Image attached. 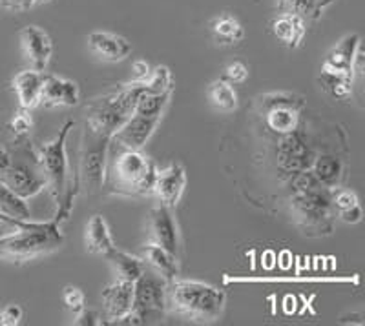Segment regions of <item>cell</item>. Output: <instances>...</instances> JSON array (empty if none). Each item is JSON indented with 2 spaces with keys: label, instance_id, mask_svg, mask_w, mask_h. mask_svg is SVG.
<instances>
[{
  "label": "cell",
  "instance_id": "obj_11",
  "mask_svg": "<svg viewBox=\"0 0 365 326\" xmlns=\"http://www.w3.org/2000/svg\"><path fill=\"white\" fill-rule=\"evenodd\" d=\"M314 157V149H312L311 142H309L307 135L302 132V128L278 137L274 162H276L279 181L287 182L299 172L311 169Z\"/></svg>",
  "mask_w": 365,
  "mask_h": 326
},
{
  "label": "cell",
  "instance_id": "obj_13",
  "mask_svg": "<svg viewBox=\"0 0 365 326\" xmlns=\"http://www.w3.org/2000/svg\"><path fill=\"white\" fill-rule=\"evenodd\" d=\"M81 100V90L77 83L58 75L44 73L38 106L44 110H58V107L77 106Z\"/></svg>",
  "mask_w": 365,
  "mask_h": 326
},
{
  "label": "cell",
  "instance_id": "obj_44",
  "mask_svg": "<svg viewBox=\"0 0 365 326\" xmlns=\"http://www.w3.org/2000/svg\"><path fill=\"white\" fill-rule=\"evenodd\" d=\"M46 2H50V0H35V6H41V4H46Z\"/></svg>",
  "mask_w": 365,
  "mask_h": 326
},
{
  "label": "cell",
  "instance_id": "obj_20",
  "mask_svg": "<svg viewBox=\"0 0 365 326\" xmlns=\"http://www.w3.org/2000/svg\"><path fill=\"white\" fill-rule=\"evenodd\" d=\"M272 35L289 50L299 48L307 35V21L294 13H279L272 21Z\"/></svg>",
  "mask_w": 365,
  "mask_h": 326
},
{
  "label": "cell",
  "instance_id": "obj_1",
  "mask_svg": "<svg viewBox=\"0 0 365 326\" xmlns=\"http://www.w3.org/2000/svg\"><path fill=\"white\" fill-rule=\"evenodd\" d=\"M155 168L154 161L141 149H128L110 141L103 188L120 197H146L154 194Z\"/></svg>",
  "mask_w": 365,
  "mask_h": 326
},
{
  "label": "cell",
  "instance_id": "obj_38",
  "mask_svg": "<svg viewBox=\"0 0 365 326\" xmlns=\"http://www.w3.org/2000/svg\"><path fill=\"white\" fill-rule=\"evenodd\" d=\"M338 217H340L341 223L345 224H358L364 219V210H361L360 204H354V206L338 210Z\"/></svg>",
  "mask_w": 365,
  "mask_h": 326
},
{
  "label": "cell",
  "instance_id": "obj_28",
  "mask_svg": "<svg viewBox=\"0 0 365 326\" xmlns=\"http://www.w3.org/2000/svg\"><path fill=\"white\" fill-rule=\"evenodd\" d=\"M106 259L112 263L115 272L119 273V279H123V281L133 283L137 277L141 275V273L146 270L145 261H143L141 257H135V256H130V253L126 252H120V250H117V246L113 248L108 256H106Z\"/></svg>",
  "mask_w": 365,
  "mask_h": 326
},
{
  "label": "cell",
  "instance_id": "obj_16",
  "mask_svg": "<svg viewBox=\"0 0 365 326\" xmlns=\"http://www.w3.org/2000/svg\"><path fill=\"white\" fill-rule=\"evenodd\" d=\"M148 228H150V239H152V243L159 244V246H163L170 253L178 256L179 230L170 208L159 204V206H155L154 210L150 211Z\"/></svg>",
  "mask_w": 365,
  "mask_h": 326
},
{
  "label": "cell",
  "instance_id": "obj_34",
  "mask_svg": "<svg viewBox=\"0 0 365 326\" xmlns=\"http://www.w3.org/2000/svg\"><path fill=\"white\" fill-rule=\"evenodd\" d=\"M31 126H34V120L29 115V110H22V107L15 113V117L9 122V130L15 135V139H26L31 132Z\"/></svg>",
  "mask_w": 365,
  "mask_h": 326
},
{
  "label": "cell",
  "instance_id": "obj_37",
  "mask_svg": "<svg viewBox=\"0 0 365 326\" xmlns=\"http://www.w3.org/2000/svg\"><path fill=\"white\" fill-rule=\"evenodd\" d=\"M150 64L146 61H135L132 64V80L130 84H145L146 79L150 77Z\"/></svg>",
  "mask_w": 365,
  "mask_h": 326
},
{
  "label": "cell",
  "instance_id": "obj_18",
  "mask_svg": "<svg viewBox=\"0 0 365 326\" xmlns=\"http://www.w3.org/2000/svg\"><path fill=\"white\" fill-rule=\"evenodd\" d=\"M86 41L91 53L104 62H123L132 55V44L110 31H91Z\"/></svg>",
  "mask_w": 365,
  "mask_h": 326
},
{
  "label": "cell",
  "instance_id": "obj_4",
  "mask_svg": "<svg viewBox=\"0 0 365 326\" xmlns=\"http://www.w3.org/2000/svg\"><path fill=\"white\" fill-rule=\"evenodd\" d=\"M63 244L64 236L58 221H15L11 233L0 236V261L26 265L55 253Z\"/></svg>",
  "mask_w": 365,
  "mask_h": 326
},
{
  "label": "cell",
  "instance_id": "obj_27",
  "mask_svg": "<svg viewBox=\"0 0 365 326\" xmlns=\"http://www.w3.org/2000/svg\"><path fill=\"white\" fill-rule=\"evenodd\" d=\"M336 0H276L279 13H294L305 21H318Z\"/></svg>",
  "mask_w": 365,
  "mask_h": 326
},
{
  "label": "cell",
  "instance_id": "obj_14",
  "mask_svg": "<svg viewBox=\"0 0 365 326\" xmlns=\"http://www.w3.org/2000/svg\"><path fill=\"white\" fill-rule=\"evenodd\" d=\"M185 188H187V169H185V166L174 162L166 168L158 169L154 194L159 199V204L174 210L181 203Z\"/></svg>",
  "mask_w": 365,
  "mask_h": 326
},
{
  "label": "cell",
  "instance_id": "obj_5",
  "mask_svg": "<svg viewBox=\"0 0 365 326\" xmlns=\"http://www.w3.org/2000/svg\"><path fill=\"white\" fill-rule=\"evenodd\" d=\"M289 191V210L302 233L309 237L331 236L336 219V206L331 188L316 184L305 190Z\"/></svg>",
  "mask_w": 365,
  "mask_h": 326
},
{
  "label": "cell",
  "instance_id": "obj_12",
  "mask_svg": "<svg viewBox=\"0 0 365 326\" xmlns=\"http://www.w3.org/2000/svg\"><path fill=\"white\" fill-rule=\"evenodd\" d=\"M19 41H21L24 61L28 62L29 68L35 71H46L53 53V42L48 31L34 24L26 26L19 31Z\"/></svg>",
  "mask_w": 365,
  "mask_h": 326
},
{
  "label": "cell",
  "instance_id": "obj_40",
  "mask_svg": "<svg viewBox=\"0 0 365 326\" xmlns=\"http://www.w3.org/2000/svg\"><path fill=\"white\" fill-rule=\"evenodd\" d=\"M99 319V315L96 314V312H91V310H86L84 308L83 312H81L79 315H75V325H101V321H97Z\"/></svg>",
  "mask_w": 365,
  "mask_h": 326
},
{
  "label": "cell",
  "instance_id": "obj_3",
  "mask_svg": "<svg viewBox=\"0 0 365 326\" xmlns=\"http://www.w3.org/2000/svg\"><path fill=\"white\" fill-rule=\"evenodd\" d=\"M227 293L217 286L192 279L166 283V312L195 325H214L223 317Z\"/></svg>",
  "mask_w": 365,
  "mask_h": 326
},
{
  "label": "cell",
  "instance_id": "obj_24",
  "mask_svg": "<svg viewBox=\"0 0 365 326\" xmlns=\"http://www.w3.org/2000/svg\"><path fill=\"white\" fill-rule=\"evenodd\" d=\"M210 33L217 46H236L245 38V28L232 13H220L210 21Z\"/></svg>",
  "mask_w": 365,
  "mask_h": 326
},
{
  "label": "cell",
  "instance_id": "obj_2",
  "mask_svg": "<svg viewBox=\"0 0 365 326\" xmlns=\"http://www.w3.org/2000/svg\"><path fill=\"white\" fill-rule=\"evenodd\" d=\"M73 120H68L63 128L58 130L53 141L41 144L37 149L38 168L46 181V188L50 190L55 201L53 219L63 224L73 210V201L79 194L77 184L70 174V161L66 153V139L70 130L73 128Z\"/></svg>",
  "mask_w": 365,
  "mask_h": 326
},
{
  "label": "cell",
  "instance_id": "obj_7",
  "mask_svg": "<svg viewBox=\"0 0 365 326\" xmlns=\"http://www.w3.org/2000/svg\"><path fill=\"white\" fill-rule=\"evenodd\" d=\"M110 139L112 137L103 132H97L84 122L79 148V174L75 177L79 190L96 194L103 188Z\"/></svg>",
  "mask_w": 365,
  "mask_h": 326
},
{
  "label": "cell",
  "instance_id": "obj_26",
  "mask_svg": "<svg viewBox=\"0 0 365 326\" xmlns=\"http://www.w3.org/2000/svg\"><path fill=\"white\" fill-rule=\"evenodd\" d=\"M208 102L210 106L220 113H234L240 106V100H237V91L234 88V84H230L225 79H217L214 83H210L207 90Z\"/></svg>",
  "mask_w": 365,
  "mask_h": 326
},
{
  "label": "cell",
  "instance_id": "obj_35",
  "mask_svg": "<svg viewBox=\"0 0 365 326\" xmlns=\"http://www.w3.org/2000/svg\"><path fill=\"white\" fill-rule=\"evenodd\" d=\"M223 79L228 80L230 84H243L249 79V66H247L245 62L232 61L225 68Z\"/></svg>",
  "mask_w": 365,
  "mask_h": 326
},
{
  "label": "cell",
  "instance_id": "obj_39",
  "mask_svg": "<svg viewBox=\"0 0 365 326\" xmlns=\"http://www.w3.org/2000/svg\"><path fill=\"white\" fill-rule=\"evenodd\" d=\"M0 8L11 13H24L35 8V0H0Z\"/></svg>",
  "mask_w": 365,
  "mask_h": 326
},
{
  "label": "cell",
  "instance_id": "obj_9",
  "mask_svg": "<svg viewBox=\"0 0 365 326\" xmlns=\"http://www.w3.org/2000/svg\"><path fill=\"white\" fill-rule=\"evenodd\" d=\"M303 107H305V102L296 93L272 91V93L257 97V112L262 115L265 128L276 137L299 128Z\"/></svg>",
  "mask_w": 365,
  "mask_h": 326
},
{
  "label": "cell",
  "instance_id": "obj_25",
  "mask_svg": "<svg viewBox=\"0 0 365 326\" xmlns=\"http://www.w3.org/2000/svg\"><path fill=\"white\" fill-rule=\"evenodd\" d=\"M311 172L322 184L334 190L340 186L341 177H344V162L332 153H322V155L314 157Z\"/></svg>",
  "mask_w": 365,
  "mask_h": 326
},
{
  "label": "cell",
  "instance_id": "obj_8",
  "mask_svg": "<svg viewBox=\"0 0 365 326\" xmlns=\"http://www.w3.org/2000/svg\"><path fill=\"white\" fill-rule=\"evenodd\" d=\"M15 141H17V146L13 152H9L11 164L6 169V174L0 177V181L4 182L9 190L28 201L44 190L46 181L38 168L37 152L29 146L31 142L28 141V137L15 139Z\"/></svg>",
  "mask_w": 365,
  "mask_h": 326
},
{
  "label": "cell",
  "instance_id": "obj_23",
  "mask_svg": "<svg viewBox=\"0 0 365 326\" xmlns=\"http://www.w3.org/2000/svg\"><path fill=\"white\" fill-rule=\"evenodd\" d=\"M139 257L145 261V265L158 272L163 279L172 281L175 277H179V265H178V256L170 253L159 244L150 243L148 246H143Z\"/></svg>",
  "mask_w": 365,
  "mask_h": 326
},
{
  "label": "cell",
  "instance_id": "obj_31",
  "mask_svg": "<svg viewBox=\"0 0 365 326\" xmlns=\"http://www.w3.org/2000/svg\"><path fill=\"white\" fill-rule=\"evenodd\" d=\"M170 99H172V91H165V93H152V91L145 90L141 95L137 97L133 113L143 117H163V113H165Z\"/></svg>",
  "mask_w": 365,
  "mask_h": 326
},
{
  "label": "cell",
  "instance_id": "obj_6",
  "mask_svg": "<svg viewBox=\"0 0 365 326\" xmlns=\"http://www.w3.org/2000/svg\"><path fill=\"white\" fill-rule=\"evenodd\" d=\"M146 90L145 84H126L117 91L91 99L84 106V122L97 132L112 137L133 115L137 97Z\"/></svg>",
  "mask_w": 365,
  "mask_h": 326
},
{
  "label": "cell",
  "instance_id": "obj_21",
  "mask_svg": "<svg viewBox=\"0 0 365 326\" xmlns=\"http://www.w3.org/2000/svg\"><path fill=\"white\" fill-rule=\"evenodd\" d=\"M42 83H44V71H35L31 68L21 71L13 77L11 86L17 93L19 104L22 110H34L38 106V97H41Z\"/></svg>",
  "mask_w": 365,
  "mask_h": 326
},
{
  "label": "cell",
  "instance_id": "obj_19",
  "mask_svg": "<svg viewBox=\"0 0 365 326\" xmlns=\"http://www.w3.org/2000/svg\"><path fill=\"white\" fill-rule=\"evenodd\" d=\"M101 301H103L106 317L115 325L119 319H123L126 314L132 312L133 283L117 279L115 283L103 288V292H101Z\"/></svg>",
  "mask_w": 365,
  "mask_h": 326
},
{
  "label": "cell",
  "instance_id": "obj_36",
  "mask_svg": "<svg viewBox=\"0 0 365 326\" xmlns=\"http://www.w3.org/2000/svg\"><path fill=\"white\" fill-rule=\"evenodd\" d=\"M24 317V312L19 305H8L0 310V325L2 326H17Z\"/></svg>",
  "mask_w": 365,
  "mask_h": 326
},
{
  "label": "cell",
  "instance_id": "obj_32",
  "mask_svg": "<svg viewBox=\"0 0 365 326\" xmlns=\"http://www.w3.org/2000/svg\"><path fill=\"white\" fill-rule=\"evenodd\" d=\"M146 91L152 93H165V91H174V79L168 66H158L150 71V77L145 83Z\"/></svg>",
  "mask_w": 365,
  "mask_h": 326
},
{
  "label": "cell",
  "instance_id": "obj_15",
  "mask_svg": "<svg viewBox=\"0 0 365 326\" xmlns=\"http://www.w3.org/2000/svg\"><path fill=\"white\" fill-rule=\"evenodd\" d=\"M161 117H143L133 113L119 130L112 135L110 141L128 149H143L146 142L158 130Z\"/></svg>",
  "mask_w": 365,
  "mask_h": 326
},
{
  "label": "cell",
  "instance_id": "obj_10",
  "mask_svg": "<svg viewBox=\"0 0 365 326\" xmlns=\"http://www.w3.org/2000/svg\"><path fill=\"white\" fill-rule=\"evenodd\" d=\"M166 279L148 266L133 281L132 314L139 325L159 322V319L166 314Z\"/></svg>",
  "mask_w": 365,
  "mask_h": 326
},
{
  "label": "cell",
  "instance_id": "obj_33",
  "mask_svg": "<svg viewBox=\"0 0 365 326\" xmlns=\"http://www.w3.org/2000/svg\"><path fill=\"white\" fill-rule=\"evenodd\" d=\"M63 303L73 315H79L86 308V298H84L83 290L77 286H66L63 290Z\"/></svg>",
  "mask_w": 365,
  "mask_h": 326
},
{
  "label": "cell",
  "instance_id": "obj_17",
  "mask_svg": "<svg viewBox=\"0 0 365 326\" xmlns=\"http://www.w3.org/2000/svg\"><path fill=\"white\" fill-rule=\"evenodd\" d=\"M361 46V38L358 33L345 35L322 62V73L325 75H353L354 57L358 48Z\"/></svg>",
  "mask_w": 365,
  "mask_h": 326
},
{
  "label": "cell",
  "instance_id": "obj_41",
  "mask_svg": "<svg viewBox=\"0 0 365 326\" xmlns=\"http://www.w3.org/2000/svg\"><path fill=\"white\" fill-rule=\"evenodd\" d=\"M9 164H11V155H9L8 149L0 146V177L6 174V169L9 168Z\"/></svg>",
  "mask_w": 365,
  "mask_h": 326
},
{
  "label": "cell",
  "instance_id": "obj_43",
  "mask_svg": "<svg viewBox=\"0 0 365 326\" xmlns=\"http://www.w3.org/2000/svg\"><path fill=\"white\" fill-rule=\"evenodd\" d=\"M8 228H15V226H11V224H6V223H0V236H2V233H6V231H8Z\"/></svg>",
  "mask_w": 365,
  "mask_h": 326
},
{
  "label": "cell",
  "instance_id": "obj_29",
  "mask_svg": "<svg viewBox=\"0 0 365 326\" xmlns=\"http://www.w3.org/2000/svg\"><path fill=\"white\" fill-rule=\"evenodd\" d=\"M0 211L15 221H29L31 219V210H29L26 199L9 190L4 182L0 181Z\"/></svg>",
  "mask_w": 365,
  "mask_h": 326
},
{
  "label": "cell",
  "instance_id": "obj_30",
  "mask_svg": "<svg viewBox=\"0 0 365 326\" xmlns=\"http://www.w3.org/2000/svg\"><path fill=\"white\" fill-rule=\"evenodd\" d=\"M319 84H322V90H324L329 97H332V99H336V100L353 99L354 93H356L353 75L322 73V77H319Z\"/></svg>",
  "mask_w": 365,
  "mask_h": 326
},
{
  "label": "cell",
  "instance_id": "obj_22",
  "mask_svg": "<svg viewBox=\"0 0 365 326\" xmlns=\"http://www.w3.org/2000/svg\"><path fill=\"white\" fill-rule=\"evenodd\" d=\"M84 248L91 256L106 257L113 248V237L110 233V226L103 215H93L84 228Z\"/></svg>",
  "mask_w": 365,
  "mask_h": 326
},
{
  "label": "cell",
  "instance_id": "obj_42",
  "mask_svg": "<svg viewBox=\"0 0 365 326\" xmlns=\"http://www.w3.org/2000/svg\"><path fill=\"white\" fill-rule=\"evenodd\" d=\"M0 223H6V224H11V226H15V219H9V217H6L2 211H0Z\"/></svg>",
  "mask_w": 365,
  "mask_h": 326
}]
</instances>
